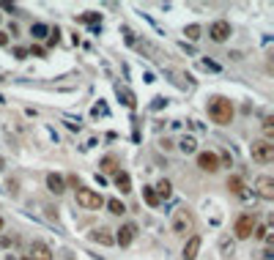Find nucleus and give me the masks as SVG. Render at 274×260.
<instances>
[{
	"instance_id": "a878e982",
	"label": "nucleus",
	"mask_w": 274,
	"mask_h": 260,
	"mask_svg": "<svg viewBox=\"0 0 274 260\" xmlns=\"http://www.w3.org/2000/svg\"><path fill=\"white\" fill-rule=\"evenodd\" d=\"M30 33H33L36 39H44V36H47V25H33V30H30Z\"/></svg>"
},
{
	"instance_id": "20e7f679",
	"label": "nucleus",
	"mask_w": 274,
	"mask_h": 260,
	"mask_svg": "<svg viewBox=\"0 0 274 260\" xmlns=\"http://www.w3.org/2000/svg\"><path fill=\"white\" fill-rule=\"evenodd\" d=\"M77 205H80V208H88V211H99V208L104 205V200H102L99 192L80 186V189H77Z\"/></svg>"
},
{
	"instance_id": "a211bd4d",
	"label": "nucleus",
	"mask_w": 274,
	"mask_h": 260,
	"mask_svg": "<svg viewBox=\"0 0 274 260\" xmlns=\"http://www.w3.org/2000/svg\"><path fill=\"white\" fill-rule=\"evenodd\" d=\"M178 148L184 151V153H195V151H198V143H195V137H184V140L178 143Z\"/></svg>"
},
{
	"instance_id": "f704fd0d",
	"label": "nucleus",
	"mask_w": 274,
	"mask_h": 260,
	"mask_svg": "<svg viewBox=\"0 0 274 260\" xmlns=\"http://www.w3.org/2000/svg\"><path fill=\"white\" fill-rule=\"evenodd\" d=\"M0 230H3V219H0Z\"/></svg>"
},
{
	"instance_id": "6e6552de",
	"label": "nucleus",
	"mask_w": 274,
	"mask_h": 260,
	"mask_svg": "<svg viewBox=\"0 0 274 260\" xmlns=\"http://www.w3.org/2000/svg\"><path fill=\"white\" fill-rule=\"evenodd\" d=\"M255 189H258V197L274 200V178L272 175H260L258 184H255Z\"/></svg>"
},
{
	"instance_id": "dca6fc26",
	"label": "nucleus",
	"mask_w": 274,
	"mask_h": 260,
	"mask_svg": "<svg viewBox=\"0 0 274 260\" xmlns=\"http://www.w3.org/2000/svg\"><path fill=\"white\" fill-rule=\"evenodd\" d=\"M260 129H263V140L272 143V140H274V118L266 115V118H263V123H260Z\"/></svg>"
},
{
	"instance_id": "aec40b11",
	"label": "nucleus",
	"mask_w": 274,
	"mask_h": 260,
	"mask_svg": "<svg viewBox=\"0 0 274 260\" xmlns=\"http://www.w3.org/2000/svg\"><path fill=\"white\" fill-rule=\"evenodd\" d=\"M143 197L148 205H159V195L154 192V186H143Z\"/></svg>"
},
{
	"instance_id": "bb28decb",
	"label": "nucleus",
	"mask_w": 274,
	"mask_h": 260,
	"mask_svg": "<svg viewBox=\"0 0 274 260\" xmlns=\"http://www.w3.org/2000/svg\"><path fill=\"white\" fill-rule=\"evenodd\" d=\"M58 41H61V30H58V27H55L52 33H49V39H47V44H49V47H52V44H58Z\"/></svg>"
},
{
	"instance_id": "7c9ffc66",
	"label": "nucleus",
	"mask_w": 274,
	"mask_h": 260,
	"mask_svg": "<svg viewBox=\"0 0 274 260\" xmlns=\"http://www.w3.org/2000/svg\"><path fill=\"white\" fill-rule=\"evenodd\" d=\"M8 44V33H3V30H0V47H6Z\"/></svg>"
},
{
	"instance_id": "9d476101",
	"label": "nucleus",
	"mask_w": 274,
	"mask_h": 260,
	"mask_svg": "<svg viewBox=\"0 0 274 260\" xmlns=\"http://www.w3.org/2000/svg\"><path fill=\"white\" fill-rule=\"evenodd\" d=\"M200 255V236H189L184 244V252H181V258L184 260H198Z\"/></svg>"
},
{
	"instance_id": "2f4dec72",
	"label": "nucleus",
	"mask_w": 274,
	"mask_h": 260,
	"mask_svg": "<svg viewBox=\"0 0 274 260\" xmlns=\"http://www.w3.org/2000/svg\"><path fill=\"white\" fill-rule=\"evenodd\" d=\"M6 186H8V192H11V195H17V181H8Z\"/></svg>"
},
{
	"instance_id": "b1692460",
	"label": "nucleus",
	"mask_w": 274,
	"mask_h": 260,
	"mask_svg": "<svg viewBox=\"0 0 274 260\" xmlns=\"http://www.w3.org/2000/svg\"><path fill=\"white\" fill-rule=\"evenodd\" d=\"M102 170H104V173H115V170H118V162H115L113 156H107V159L102 162Z\"/></svg>"
},
{
	"instance_id": "c9c22d12",
	"label": "nucleus",
	"mask_w": 274,
	"mask_h": 260,
	"mask_svg": "<svg viewBox=\"0 0 274 260\" xmlns=\"http://www.w3.org/2000/svg\"><path fill=\"white\" fill-rule=\"evenodd\" d=\"M22 260H27V255H25V258H22Z\"/></svg>"
},
{
	"instance_id": "c756f323",
	"label": "nucleus",
	"mask_w": 274,
	"mask_h": 260,
	"mask_svg": "<svg viewBox=\"0 0 274 260\" xmlns=\"http://www.w3.org/2000/svg\"><path fill=\"white\" fill-rule=\"evenodd\" d=\"M27 55H36V58H44V49H41V47H30V49H27Z\"/></svg>"
},
{
	"instance_id": "f8f14e48",
	"label": "nucleus",
	"mask_w": 274,
	"mask_h": 260,
	"mask_svg": "<svg viewBox=\"0 0 274 260\" xmlns=\"http://www.w3.org/2000/svg\"><path fill=\"white\" fill-rule=\"evenodd\" d=\"M27 260H52V249H49L47 244L36 241V244L30 246V252H27Z\"/></svg>"
},
{
	"instance_id": "72a5a7b5",
	"label": "nucleus",
	"mask_w": 274,
	"mask_h": 260,
	"mask_svg": "<svg viewBox=\"0 0 274 260\" xmlns=\"http://www.w3.org/2000/svg\"><path fill=\"white\" fill-rule=\"evenodd\" d=\"M0 170H3V159H0Z\"/></svg>"
},
{
	"instance_id": "ddd939ff",
	"label": "nucleus",
	"mask_w": 274,
	"mask_h": 260,
	"mask_svg": "<svg viewBox=\"0 0 274 260\" xmlns=\"http://www.w3.org/2000/svg\"><path fill=\"white\" fill-rule=\"evenodd\" d=\"M47 189L52 192V195H63V192H66V181H63L61 175L49 173V175H47Z\"/></svg>"
},
{
	"instance_id": "473e14b6",
	"label": "nucleus",
	"mask_w": 274,
	"mask_h": 260,
	"mask_svg": "<svg viewBox=\"0 0 274 260\" xmlns=\"http://www.w3.org/2000/svg\"><path fill=\"white\" fill-rule=\"evenodd\" d=\"M6 260H17V258H14V255H8V258H6Z\"/></svg>"
},
{
	"instance_id": "2eb2a0df",
	"label": "nucleus",
	"mask_w": 274,
	"mask_h": 260,
	"mask_svg": "<svg viewBox=\"0 0 274 260\" xmlns=\"http://www.w3.org/2000/svg\"><path fill=\"white\" fill-rule=\"evenodd\" d=\"M154 192H157V195H159V200H167V197H170V195H173V184H170V181H167V178H162V181H159V184L157 186H154Z\"/></svg>"
},
{
	"instance_id": "9b49d317",
	"label": "nucleus",
	"mask_w": 274,
	"mask_h": 260,
	"mask_svg": "<svg viewBox=\"0 0 274 260\" xmlns=\"http://www.w3.org/2000/svg\"><path fill=\"white\" fill-rule=\"evenodd\" d=\"M91 241H93V244H102V246H113V244H115L113 230H107V227H96V230H91Z\"/></svg>"
},
{
	"instance_id": "cd10ccee",
	"label": "nucleus",
	"mask_w": 274,
	"mask_h": 260,
	"mask_svg": "<svg viewBox=\"0 0 274 260\" xmlns=\"http://www.w3.org/2000/svg\"><path fill=\"white\" fill-rule=\"evenodd\" d=\"M0 244H3V246H11V244H17V236H3V238H0Z\"/></svg>"
},
{
	"instance_id": "4468645a",
	"label": "nucleus",
	"mask_w": 274,
	"mask_h": 260,
	"mask_svg": "<svg viewBox=\"0 0 274 260\" xmlns=\"http://www.w3.org/2000/svg\"><path fill=\"white\" fill-rule=\"evenodd\" d=\"M115 186L126 195V192H132V178H129V173H123V170H118L115 173Z\"/></svg>"
},
{
	"instance_id": "423d86ee",
	"label": "nucleus",
	"mask_w": 274,
	"mask_h": 260,
	"mask_svg": "<svg viewBox=\"0 0 274 260\" xmlns=\"http://www.w3.org/2000/svg\"><path fill=\"white\" fill-rule=\"evenodd\" d=\"M208 36H211V41H217V44H222V41L230 39V22L225 20H217L211 27H208Z\"/></svg>"
},
{
	"instance_id": "412c9836",
	"label": "nucleus",
	"mask_w": 274,
	"mask_h": 260,
	"mask_svg": "<svg viewBox=\"0 0 274 260\" xmlns=\"http://www.w3.org/2000/svg\"><path fill=\"white\" fill-rule=\"evenodd\" d=\"M107 208H110V214H118V217H121V214L126 211V205H123V203H121V200H118V197L107 200Z\"/></svg>"
},
{
	"instance_id": "f257e3e1",
	"label": "nucleus",
	"mask_w": 274,
	"mask_h": 260,
	"mask_svg": "<svg viewBox=\"0 0 274 260\" xmlns=\"http://www.w3.org/2000/svg\"><path fill=\"white\" fill-rule=\"evenodd\" d=\"M208 118H211L214 123H219V126H228V123L233 121L230 99H225V96H214L211 102H208Z\"/></svg>"
},
{
	"instance_id": "6ab92c4d",
	"label": "nucleus",
	"mask_w": 274,
	"mask_h": 260,
	"mask_svg": "<svg viewBox=\"0 0 274 260\" xmlns=\"http://www.w3.org/2000/svg\"><path fill=\"white\" fill-rule=\"evenodd\" d=\"M118 96H121V99H123V104H126V107H135V93H132V90H126V88H121V85H118Z\"/></svg>"
},
{
	"instance_id": "393cba45",
	"label": "nucleus",
	"mask_w": 274,
	"mask_h": 260,
	"mask_svg": "<svg viewBox=\"0 0 274 260\" xmlns=\"http://www.w3.org/2000/svg\"><path fill=\"white\" fill-rule=\"evenodd\" d=\"M252 236H255V238H260V241H266V238H269V227H266V225H258Z\"/></svg>"
},
{
	"instance_id": "f3484780",
	"label": "nucleus",
	"mask_w": 274,
	"mask_h": 260,
	"mask_svg": "<svg viewBox=\"0 0 274 260\" xmlns=\"http://www.w3.org/2000/svg\"><path fill=\"white\" fill-rule=\"evenodd\" d=\"M228 189L236 192V195H244V181H241L239 175H230L228 178Z\"/></svg>"
},
{
	"instance_id": "f03ea898",
	"label": "nucleus",
	"mask_w": 274,
	"mask_h": 260,
	"mask_svg": "<svg viewBox=\"0 0 274 260\" xmlns=\"http://www.w3.org/2000/svg\"><path fill=\"white\" fill-rule=\"evenodd\" d=\"M173 233H176V236H184V238H189L192 233H195V217H192L186 208H178V211L173 214Z\"/></svg>"
},
{
	"instance_id": "0eeeda50",
	"label": "nucleus",
	"mask_w": 274,
	"mask_h": 260,
	"mask_svg": "<svg viewBox=\"0 0 274 260\" xmlns=\"http://www.w3.org/2000/svg\"><path fill=\"white\" fill-rule=\"evenodd\" d=\"M198 167L206 170V173H217L219 170V156L211 153V151H203V153H198Z\"/></svg>"
},
{
	"instance_id": "4be33fe9",
	"label": "nucleus",
	"mask_w": 274,
	"mask_h": 260,
	"mask_svg": "<svg viewBox=\"0 0 274 260\" xmlns=\"http://www.w3.org/2000/svg\"><path fill=\"white\" fill-rule=\"evenodd\" d=\"M200 33H203V27H200V25H186V27H184V36H186L189 41L200 39Z\"/></svg>"
},
{
	"instance_id": "5701e85b",
	"label": "nucleus",
	"mask_w": 274,
	"mask_h": 260,
	"mask_svg": "<svg viewBox=\"0 0 274 260\" xmlns=\"http://www.w3.org/2000/svg\"><path fill=\"white\" fill-rule=\"evenodd\" d=\"M99 20H102V17H99L96 11H88V14H82L80 17V22H85V25H96Z\"/></svg>"
},
{
	"instance_id": "39448f33",
	"label": "nucleus",
	"mask_w": 274,
	"mask_h": 260,
	"mask_svg": "<svg viewBox=\"0 0 274 260\" xmlns=\"http://www.w3.org/2000/svg\"><path fill=\"white\" fill-rule=\"evenodd\" d=\"M250 153H252V162H258V164L274 162V145L266 143V140H252V145H250Z\"/></svg>"
},
{
	"instance_id": "7ed1b4c3",
	"label": "nucleus",
	"mask_w": 274,
	"mask_h": 260,
	"mask_svg": "<svg viewBox=\"0 0 274 260\" xmlns=\"http://www.w3.org/2000/svg\"><path fill=\"white\" fill-rule=\"evenodd\" d=\"M255 227H258V217H255V214H241V217L236 219V225H233V233H236L239 241H247V238H252Z\"/></svg>"
},
{
	"instance_id": "1a4fd4ad",
	"label": "nucleus",
	"mask_w": 274,
	"mask_h": 260,
	"mask_svg": "<svg viewBox=\"0 0 274 260\" xmlns=\"http://www.w3.org/2000/svg\"><path fill=\"white\" fill-rule=\"evenodd\" d=\"M135 236H137V227L135 225H121V230H115V244H121V246H129L132 241H135Z\"/></svg>"
},
{
	"instance_id": "c85d7f7f",
	"label": "nucleus",
	"mask_w": 274,
	"mask_h": 260,
	"mask_svg": "<svg viewBox=\"0 0 274 260\" xmlns=\"http://www.w3.org/2000/svg\"><path fill=\"white\" fill-rule=\"evenodd\" d=\"M14 55H17L20 61H25V58H27V49L25 47H17V49H14Z\"/></svg>"
}]
</instances>
